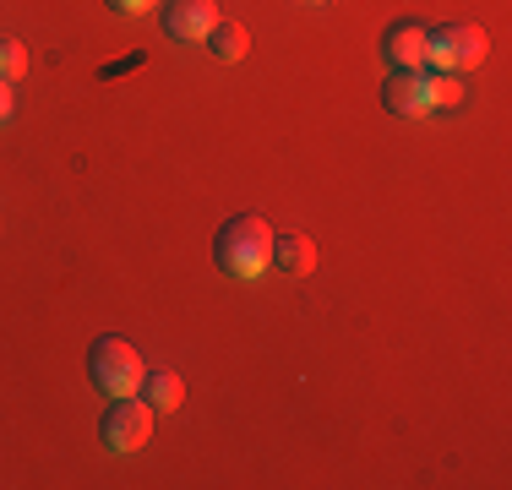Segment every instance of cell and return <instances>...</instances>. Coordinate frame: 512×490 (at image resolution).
Returning <instances> with one entry per match:
<instances>
[{
  "label": "cell",
  "instance_id": "6da1fadb",
  "mask_svg": "<svg viewBox=\"0 0 512 490\" xmlns=\"http://www.w3.org/2000/svg\"><path fill=\"white\" fill-rule=\"evenodd\" d=\"M213 262L229 278H262V267H273V229L256 213H235L213 235Z\"/></svg>",
  "mask_w": 512,
  "mask_h": 490
},
{
  "label": "cell",
  "instance_id": "7a4b0ae2",
  "mask_svg": "<svg viewBox=\"0 0 512 490\" xmlns=\"http://www.w3.org/2000/svg\"><path fill=\"white\" fill-rule=\"evenodd\" d=\"M88 376H93L99 392H109V398H126V392L142 387L148 365H142V354L131 349V338H99L88 349Z\"/></svg>",
  "mask_w": 512,
  "mask_h": 490
},
{
  "label": "cell",
  "instance_id": "3957f363",
  "mask_svg": "<svg viewBox=\"0 0 512 490\" xmlns=\"http://www.w3.org/2000/svg\"><path fill=\"white\" fill-rule=\"evenodd\" d=\"M491 39H485L480 22H436L425 28V60H436V71H463V66H480Z\"/></svg>",
  "mask_w": 512,
  "mask_h": 490
},
{
  "label": "cell",
  "instance_id": "277c9868",
  "mask_svg": "<svg viewBox=\"0 0 512 490\" xmlns=\"http://www.w3.org/2000/svg\"><path fill=\"white\" fill-rule=\"evenodd\" d=\"M99 436H104L109 452H137V447H148V436H153V409H148V398H137V392L115 398V403L104 409V420H99Z\"/></svg>",
  "mask_w": 512,
  "mask_h": 490
},
{
  "label": "cell",
  "instance_id": "5b68a950",
  "mask_svg": "<svg viewBox=\"0 0 512 490\" xmlns=\"http://www.w3.org/2000/svg\"><path fill=\"white\" fill-rule=\"evenodd\" d=\"M382 104H387V115H398V120H420V115H431L425 71H393V77H387V88H382Z\"/></svg>",
  "mask_w": 512,
  "mask_h": 490
},
{
  "label": "cell",
  "instance_id": "8992f818",
  "mask_svg": "<svg viewBox=\"0 0 512 490\" xmlns=\"http://www.w3.org/2000/svg\"><path fill=\"white\" fill-rule=\"evenodd\" d=\"M213 22H218V11L207 6V0H169L164 6V33L180 44H202Z\"/></svg>",
  "mask_w": 512,
  "mask_h": 490
},
{
  "label": "cell",
  "instance_id": "52a82bcc",
  "mask_svg": "<svg viewBox=\"0 0 512 490\" xmlns=\"http://www.w3.org/2000/svg\"><path fill=\"white\" fill-rule=\"evenodd\" d=\"M382 55L393 71H425V28L420 22H393L382 33Z\"/></svg>",
  "mask_w": 512,
  "mask_h": 490
},
{
  "label": "cell",
  "instance_id": "ba28073f",
  "mask_svg": "<svg viewBox=\"0 0 512 490\" xmlns=\"http://www.w3.org/2000/svg\"><path fill=\"white\" fill-rule=\"evenodd\" d=\"M273 267L306 278L311 267H316V245H311L306 235H273Z\"/></svg>",
  "mask_w": 512,
  "mask_h": 490
},
{
  "label": "cell",
  "instance_id": "9c48e42d",
  "mask_svg": "<svg viewBox=\"0 0 512 490\" xmlns=\"http://www.w3.org/2000/svg\"><path fill=\"white\" fill-rule=\"evenodd\" d=\"M207 49H213L224 66H235V60H246V49H251V39H246V28L240 22H229V17H218L213 28H207V39H202Z\"/></svg>",
  "mask_w": 512,
  "mask_h": 490
},
{
  "label": "cell",
  "instance_id": "30bf717a",
  "mask_svg": "<svg viewBox=\"0 0 512 490\" xmlns=\"http://www.w3.org/2000/svg\"><path fill=\"white\" fill-rule=\"evenodd\" d=\"M137 392H148V409H180L186 403V382L175 371H148Z\"/></svg>",
  "mask_w": 512,
  "mask_h": 490
},
{
  "label": "cell",
  "instance_id": "8fae6325",
  "mask_svg": "<svg viewBox=\"0 0 512 490\" xmlns=\"http://www.w3.org/2000/svg\"><path fill=\"white\" fill-rule=\"evenodd\" d=\"M425 93H431V109H458L463 104V82L453 77V71H425Z\"/></svg>",
  "mask_w": 512,
  "mask_h": 490
},
{
  "label": "cell",
  "instance_id": "7c38bea8",
  "mask_svg": "<svg viewBox=\"0 0 512 490\" xmlns=\"http://www.w3.org/2000/svg\"><path fill=\"white\" fill-rule=\"evenodd\" d=\"M22 71H28V49L17 39H0V82H22Z\"/></svg>",
  "mask_w": 512,
  "mask_h": 490
},
{
  "label": "cell",
  "instance_id": "4fadbf2b",
  "mask_svg": "<svg viewBox=\"0 0 512 490\" xmlns=\"http://www.w3.org/2000/svg\"><path fill=\"white\" fill-rule=\"evenodd\" d=\"M115 11H148V6H158V0H109Z\"/></svg>",
  "mask_w": 512,
  "mask_h": 490
},
{
  "label": "cell",
  "instance_id": "5bb4252c",
  "mask_svg": "<svg viewBox=\"0 0 512 490\" xmlns=\"http://www.w3.org/2000/svg\"><path fill=\"white\" fill-rule=\"evenodd\" d=\"M11 120V82H0V126Z\"/></svg>",
  "mask_w": 512,
  "mask_h": 490
},
{
  "label": "cell",
  "instance_id": "9a60e30c",
  "mask_svg": "<svg viewBox=\"0 0 512 490\" xmlns=\"http://www.w3.org/2000/svg\"><path fill=\"white\" fill-rule=\"evenodd\" d=\"M306 6H322V0H306Z\"/></svg>",
  "mask_w": 512,
  "mask_h": 490
}]
</instances>
